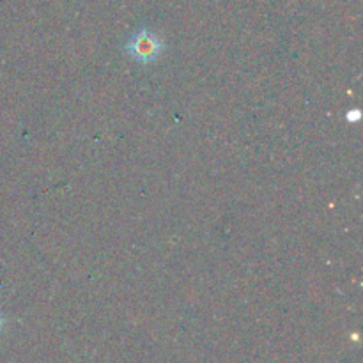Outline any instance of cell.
I'll return each mask as SVG.
<instances>
[{
  "label": "cell",
  "mask_w": 363,
  "mask_h": 363,
  "mask_svg": "<svg viewBox=\"0 0 363 363\" xmlns=\"http://www.w3.org/2000/svg\"><path fill=\"white\" fill-rule=\"evenodd\" d=\"M126 50L135 60L142 64H149L158 59L163 50V43L160 41V38L155 32L142 28L137 34L131 35V39L126 45Z\"/></svg>",
  "instance_id": "1"
},
{
  "label": "cell",
  "mask_w": 363,
  "mask_h": 363,
  "mask_svg": "<svg viewBox=\"0 0 363 363\" xmlns=\"http://www.w3.org/2000/svg\"><path fill=\"white\" fill-rule=\"evenodd\" d=\"M0 328H2V318H0Z\"/></svg>",
  "instance_id": "3"
},
{
  "label": "cell",
  "mask_w": 363,
  "mask_h": 363,
  "mask_svg": "<svg viewBox=\"0 0 363 363\" xmlns=\"http://www.w3.org/2000/svg\"><path fill=\"white\" fill-rule=\"evenodd\" d=\"M358 119H360V112L358 110H353V112L347 113V121H351V123H357Z\"/></svg>",
  "instance_id": "2"
}]
</instances>
